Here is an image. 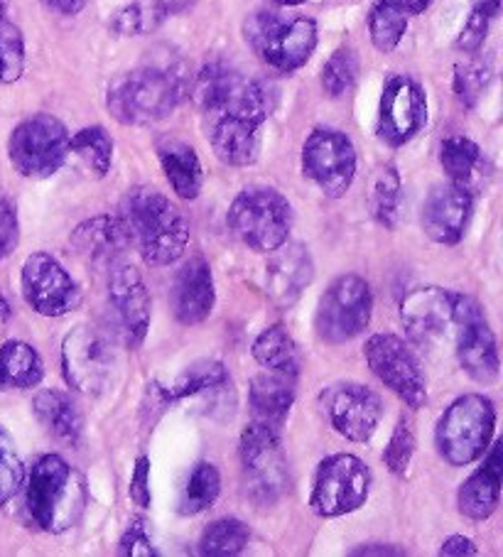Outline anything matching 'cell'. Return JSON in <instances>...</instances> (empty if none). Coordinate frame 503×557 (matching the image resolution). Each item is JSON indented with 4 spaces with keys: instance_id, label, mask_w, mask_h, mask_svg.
Returning <instances> with one entry per match:
<instances>
[{
    "instance_id": "d6a6232c",
    "label": "cell",
    "mask_w": 503,
    "mask_h": 557,
    "mask_svg": "<svg viewBox=\"0 0 503 557\" xmlns=\"http://www.w3.org/2000/svg\"><path fill=\"white\" fill-rule=\"evenodd\" d=\"M408 33V8L405 0H376L369 15V35L379 52L389 54Z\"/></svg>"
},
{
    "instance_id": "7a4b0ae2",
    "label": "cell",
    "mask_w": 503,
    "mask_h": 557,
    "mask_svg": "<svg viewBox=\"0 0 503 557\" xmlns=\"http://www.w3.org/2000/svg\"><path fill=\"white\" fill-rule=\"evenodd\" d=\"M187 94V66L160 57L115 76L106 91V109L123 126H152L172 116Z\"/></svg>"
},
{
    "instance_id": "c3c4849f",
    "label": "cell",
    "mask_w": 503,
    "mask_h": 557,
    "mask_svg": "<svg viewBox=\"0 0 503 557\" xmlns=\"http://www.w3.org/2000/svg\"><path fill=\"white\" fill-rule=\"evenodd\" d=\"M477 553H479L477 545L464 535H452L440 547V555H447V557H464V555H477Z\"/></svg>"
},
{
    "instance_id": "db71d44e",
    "label": "cell",
    "mask_w": 503,
    "mask_h": 557,
    "mask_svg": "<svg viewBox=\"0 0 503 557\" xmlns=\"http://www.w3.org/2000/svg\"><path fill=\"white\" fill-rule=\"evenodd\" d=\"M432 0H405V8H408V15H420L430 8Z\"/></svg>"
},
{
    "instance_id": "83f0119b",
    "label": "cell",
    "mask_w": 503,
    "mask_h": 557,
    "mask_svg": "<svg viewBox=\"0 0 503 557\" xmlns=\"http://www.w3.org/2000/svg\"><path fill=\"white\" fill-rule=\"evenodd\" d=\"M226 386H231V379L224 369V363L214 361V359H201L182 371L172 386H168V388H160V386L150 388L148 386V388L155 396V400H158L162 408H168L177 400L195 398V396H201V393L224 391Z\"/></svg>"
},
{
    "instance_id": "52a82bcc",
    "label": "cell",
    "mask_w": 503,
    "mask_h": 557,
    "mask_svg": "<svg viewBox=\"0 0 503 557\" xmlns=\"http://www.w3.org/2000/svg\"><path fill=\"white\" fill-rule=\"evenodd\" d=\"M295 211L273 187H246L229 209V228L256 253H273L293 232Z\"/></svg>"
},
{
    "instance_id": "ab89813d",
    "label": "cell",
    "mask_w": 503,
    "mask_h": 557,
    "mask_svg": "<svg viewBox=\"0 0 503 557\" xmlns=\"http://www.w3.org/2000/svg\"><path fill=\"white\" fill-rule=\"evenodd\" d=\"M25 72V40L21 27L0 15V86L15 84Z\"/></svg>"
},
{
    "instance_id": "6da1fadb",
    "label": "cell",
    "mask_w": 503,
    "mask_h": 557,
    "mask_svg": "<svg viewBox=\"0 0 503 557\" xmlns=\"http://www.w3.org/2000/svg\"><path fill=\"white\" fill-rule=\"evenodd\" d=\"M192 96L214 156L231 168L254 165L273 106L266 86L224 62H209L197 74Z\"/></svg>"
},
{
    "instance_id": "11a10c76",
    "label": "cell",
    "mask_w": 503,
    "mask_h": 557,
    "mask_svg": "<svg viewBox=\"0 0 503 557\" xmlns=\"http://www.w3.org/2000/svg\"><path fill=\"white\" fill-rule=\"evenodd\" d=\"M270 3L278 8H293V5H303L305 0H270Z\"/></svg>"
},
{
    "instance_id": "7dc6e473",
    "label": "cell",
    "mask_w": 503,
    "mask_h": 557,
    "mask_svg": "<svg viewBox=\"0 0 503 557\" xmlns=\"http://www.w3.org/2000/svg\"><path fill=\"white\" fill-rule=\"evenodd\" d=\"M128 496L135 506L148 508L152 504V494H150V459L140 455L135 459V469L131 476V486H128Z\"/></svg>"
},
{
    "instance_id": "ba28073f",
    "label": "cell",
    "mask_w": 503,
    "mask_h": 557,
    "mask_svg": "<svg viewBox=\"0 0 503 557\" xmlns=\"http://www.w3.org/2000/svg\"><path fill=\"white\" fill-rule=\"evenodd\" d=\"M70 131L50 113H35L13 128L8 138L11 165L27 180L57 175L70 158Z\"/></svg>"
},
{
    "instance_id": "836d02e7",
    "label": "cell",
    "mask_w": 503,
    "mask_h": 557,
    "mask_svg": "<svg viewBox=\"0 0 503 557\" xmlns=\"http://www.w3.org/2000/svg\"><path fill=\"white\" fill-rule=\"evenodd\" d=\"M401 195H403L401 172L389 162V165H383L379 172H376L371 182V191H369L371 216L379 221L381 226L385 228L395 226V219H398V209H401Z\"/></svg>"
},
{
    "instance_id": "e0dca14e",
    "label": "cell",
    "mask_w": 503,
    "mask_h": 557,
    "mask_svg": "<svg viewBox=\"0 0 503 557\" xmlns=\"http://www.w3.org/2000/svg\"><path fill=\"white\" fill-rule=\"evenodd\" d=\"M428 123V96L422 86L405 74H393L383 84L376 133L391 148L410 143Z\"/></svg>"
},
{
    "instance_id": "2e32d148",
    "label": "cell",
    "mask_w": 503,
    "mask_h": 557,
    "mask_svg": "<svg viewBox=\"0 0 503 557\" xmlns=\"http://www.w3.org/2000/svg\"><path fill=\"white\" fill-rule=\"evenodd\" d=\"M329 425L352 442H369L383 420V400L376 391L356 381H340L319 396Z\"/></svg>"
},
{
    "instance_id": "f546056e",
    "label": "cell",
    "mask_w": 503,
    "mask_h": 557,
    "mask_svg": "<svg viewBox=\"0 0 503 557\" xmlns=\"http://www.w3.org/2000/svg\"><path fill=\"white\" fill-rule=\"evenodd\" d=\"M250 351H254V359L268 373L297 381L299 369H303V359H299V349L293 334L283 324H273L260 332Z\"/></svg>"
},
{
    "instance_id": "5bb4252c",
    "label": "cell",
    "mask_w": 503,
    "mask_h": 557,
    "mask_svg": "<svg viewBox=\"0 0 503 557\" xmlns=\"http://www.w3.org/2000/svg\"><path fill=\"white\" fill-rule=\"evenodd\" d=\"M364 357L373 376L405 406L418 410L428 403V379H425L422 363L398 334H373L366 342Z\"/></svg>"
},
{
    "instance_id": "816d5d0a",
    "label": "cell",
    "mask_w": 503,
    "mask_h": 557,
    "mask_svg": "<svg viewBox=\"0 0 503 557\" xmlns=\"http://www.w3.org/2000/svg\"><path fill=\"white\" fill-rule=\"evenodd\" d=\"M352 555H403V550L393 545H364L352 550Z\"/></svg>"
},
{
    "instance_id": "60d3db41",
    "label": "cell",
    "mask_w": 503,
    "mask_h": 557,
    "mask_svg": "<svg viewBox=\"0 0 503 557\" xmlns=\"http://www.w3.org/2000/svg\"><path fill=\"white\" fill-rule=\"evenodd\" d=\"M25 486V465L17 455L13 437L8 435L5 428H0V506L21 494Z\"/></svg>"
},
{
    "instance_id": "7c38bea8",
    "label": "cell",
    "mask_w": 503,
    "mask_h": 557,
    "mask_svg": "<svg viewBox=\"0 0 503 557\" xmlns=\"http://www.w3.org/2000/svg\"><path fill=\"white\" fill-rule=\"evenodd\" d=\"M371 492V472L356 455H332L319 462L309 508L319 518L359 511Z\"/></svg>"
},
{
    "instance_id": "5b68a950",
    "label": "cell",
    "mask_w": 503,
    "mask_h": 557,
    "mask_svg": "<svg viewBox=\"0 0 503 557\" xmlns=\"http://www.w3.org/2000/svg\"><path fill=\"white\" fill-rule=\"evenodd\" d=\"M244 40L270 70L293 74L317 50V23L307 15L258 11L246 17Z\"/></svg>"
},
{
    "instance_id": "f1b7e54d",
    "label": "cell",
    "mask_w": 503,
    "mask_h": 557,
    "mask_svg": "<svg viewBox=\"0 0 503 557\" xmlns=\"http://www.w3.org/2000/svg\"><path fill=\"white\" fill-rule=\"evenodd\" d=\"M248 403L254 410V420L266 422V425L283 428L290 416V408L295 403V381L275 373H260L250 381Z\"/></svg>"
},
{
    "instance_id": "d6986e66",
    "label": "cell",
    "mask_w": 503,
    "mask_h": 557,
    "mask_svg": "<svg viewBox=\"0 0 503 557\" xmlns=\"http://www.w3.org/2000/svg\"><path fill=\"white\" fill-rule=\"evenodd\" d=\"M109 310L125 347L138 349L150 330L152 302L138 268L119 263L109 275Z\"/></svg>"
},
{
    "instance_id": "8d00e7d4",
    "label": "cell",
    "mask_w": 503,
    "mask_h": 557,
    "mask_svg": "<svg viewBox=\"0 0 503 557\" xmlns=\"http://www.w3.org/2000/svg\"><path fill=\"white\" fill-rule=\"evenodd\" d=\"M221 492V474L211 462H199L189 472V479L180 496V513L182 516H197L207 508L214 506Z\"/></svg>"
},
{
    "instance_id": "b9f144b4",
    "label": "cell",
    "mask_w": 503,
    "mask_h": 557,
    "mask_svg": "<svg viewBox=\"0 0 503 557\" xmlns=\"http://www.w3.org/2000/svg\"><path fill=\"white\" fill-rule=\"evenodd\" d=\"M491 84V66L481 60H467L454 66V94L462 106L474 109L489 89Z\"/></svg>"
},
{
    "instance_id": "484cf974",
    "label": "cell",
    "mask_w": 503,
    "mask_h": 557,
    "mask_svg": "<svg viewBox=\"0 0 503 557\" xmlns=\"http://www.w3.org/2000/svg\"><path fill=\"white\" fill-rule=\"evenodd\" d=\"M35 418L50 432L54 440L64 442L66 447H79L84 442L86 422L79 406H76L70 393L60 388L40 391L33 400Z\"/></svg>"
},
{
    "instance_id": "d4e9b609",
    "label": "cell",
    "mask_w": 503,
    "mask_h": 557,
    "mask_svg": "<svg viewBox=\"0 0 503 557\" xmlns=\"http://www.w3.org/2000/svg\"><path fill=\"white\" fill-rule=\"evenodd\" d=\"M503 482V442H493L483 453V465L459 486L457 506L469 521H487L501 504Z\"/></svg>"
},
{
    "instance_id": "44dd1931",
    "label": "cell",
    "mask_w": 503,
    "mask_h": 557,
    "mask_svg": "<svg viewBox=\"0 0 503 557\" xmlns=\"http://www.w3.org/2000/svg\"><path fill=\"white\" fill-rule=\"evenodd\" d=\"M471 211L474 191L467 187L454 185V182L434 187L420 211L422 232L434 244L457 246L467 234Z\"/></svg>"
},
{
    "instance_id": "9c48e42d",
    "label": "cell",
    "mask_w": 503,
    "mask_h": 557,
    "mask_svg": "<svg viewBox=\"0 0 503 557\" xmlns=\"http://www.w3.org/2000/svg\"><path fill=\"white\" fill-rule=\"evenodd\" d=\"M62 371L66 383L84 396H103L115 383L119 351L111 337L96 326L79 324L62 342Z\"/></svg>"
},
{
    "instance_id": "30bf717a",
    "label": "cell",
    "mask_w": 503,
    "mask_h": 557,
    "mask_svg": "<svg viewBox=\"0 0 503 557\" xmlns=\"http://www.w3.org/2000/svg\"><path fill=\"white\" fill-rule=\"evenodd\" d=\"M238 455L248 496L263 506L278 502L287 486V462L280 430L250 420L241 432Z\"/></svg>"
},
{
    "instance_id": "ee69618b",
    "label": "cell",
    "mask_w": 503,
    "mask_h": 557,
    "mask_svg": "<svg viewBox=\"0 0 503 557\" xmlns=\"http://www.w3.org/2000/svg\"><path fill=\"white\" fill-rule=\"evenodd\" d=\"M119 555L123 557H158L160 550L155 547L148 535V525L143 518H133L131 525L125 528V533L119 541Z\"/></svg>"
},
{
    "instance_id": "7402d4cb",
    "label": "cell",
    "mask_w": 503,
    "mask_h": 557,
    "mask_svg": "<svg viewBox=\"0 0 503 557\" xmlns=\"http://www.w3.org/2000/svg\"><path fill=\"white\" fill-rule=\"evenodd\" d=\"M315 281V261L303 244H283L266 268V293L278 310H290Z\"/></svg>"
},
{
    "instance_id": "d590c367",
    "label": "cell",
    "mask_w": 503,
    "mask_h": 557,
    "mask_svg": "<svg viewBox=\"0 0 503 557\" xmlns=\"http://www.w3.org/2000/svg\"><path fill=\"white\" fill-rule=\"evenodd\" d=\"M70 156L79 158L82 165L96 177H106L113 162V140L101 126L82 128L70 138Z\"/></svg>"
},
{
    "instance_id": "bcb514c9",
    "label": "cell",
    "mask_w": 503,
    "mask_h": 557,
    "mask_svg": "<svg viewBox=\"0 0 503 557\" xmlns=\"http://www.w3.org/2000/svg\"><path fill=\"white\" fill-rule=\"evenodd\" d=\"M489 25H491V21L487 15L471 11L467 23H464V27H462L459 37H457V50L464 54H477L483 47V42H487Z\"/></svg>"
},
{
    "instance_id": "ffe728a7",
    "label": "cell",
    "mask_w": 503,
    "mask_h": 557,
    "mask_svg": "<svg viewBox=\"0 0 503 557\" xmlns=\"http://www.w3.org/2000/svg\"><path fill=\"white\" fill-rule=\"evenodd\" d=\"M454 300L457 293L444 290V287H415L401 302V322L408 337L428 347L440 342L454 330Z\"/></svg>"
},
{
    "instance_id": "f907efd6",
    "label": "cell",
    "mask_w": 503,
    "mask_h": 557,
    "mask_svg": "<svg viewBox=\"0 0 503 557\" xmlns=\"http://www.w3.org/2000/svg\"><path fill=\"white\" fill-rule=\"evenodd\" d=\"M471 11L487 15L489 21L499 17L501 13V0H471Z\"/></svg>"
},
{
    "instance_id": "1f68e13d",
    "label": "cell",
    "mask_w": 503,
    "mask_h": 557,
    "mask_svg": "<svg viewBox=\"0 0 503 557\" xmlns=\"http://www.w3.org/2000/svg\"><path fill=\"white\" fill-rule=\"evenodd\" d=\"M440 165L450 182L474 191V182L483 165V152L467 136H450L440 143Z\"/></svg>"
},
{
    "instance_id": "4316f807",
    "label": "cell",
    "mask_w": 503,
    "mask_h": 557,
    "mask_svg": "<svg viewBox=\"0 0 503 557\" xmlns=\"http://www.w3.org/2000/svg\"><path fill=\"white\" fill-rule=\"evenodd\" d=\"M155 150L172 191L180 199H197L205 187V168L197 150L180 138H162Z\"/></svg>"
},
{
    "instance_id": "9f6ffc18",
    "label": "cell",
    "mask_w": 503,
    "mask_h": 557,
    "mask_svg": "<svg viewBox=\"0 0 503 557\" xmlns=\"http://www.w3.org/2000/svg\"><path fill=\"white\" fill-rule=\"evenodd\" d=\"M0 15H5V0H0Z\"/></svg>"
},
{
    "instance_id": "cb8c5ba5",
    "label": "cell",
    "mask_w": 503,
    "mask_h": 557,
    "mask_svg": "<svg viewBox=\"0 0 503 557\" xmlns=\"http://www.w3.org/2000/svg\"><path fill=\"white\" fill-rule=\"evenodd\" d=\"M72 248L84 263L111 271L123 261L133 244L121 216L101 214L74 228Z\"/></svg>"
},
{
    "instance_id": "74e56055",
    "label": "cell",
    "mask_w": 503,
    "mask_h": 557,
    "mask_svg": "<svg viewBox=\"0 0 503 557\" xmlns=\"http://www.w3.org/2000/svg\"><path fill=\"white\" fill-rule=\"evenodd\" d=\"M170 17L164 0H133V3L123 5L121 11H115L111 17L113 33L133 37L152 33L155 27H160Z\"/></svg>"
},
{
    "instance_id": "e575fe53",
    "label": "cell",
    "mask_w": 503,
    "mask_h": 557,
    "mask_svg": "<svg viewBox=\"0 0 503 557\" xmlns=\"http://www.w3.org/2000/svg\"><path fill=\"white\" fill-rule=\"evenodd\" d=\"M250 531L238 518H219L209 523L199 537V555L205 557H234L246 550Z\"/></svg>"
},
{
    "instance_id": "4dcf8cb0",
    "label": "cell",
    "mask_w": 503,
    "mask_h": 557,
    "mask_svg": "<svg viewBox=\"0 0 503 557\" xmlns=\"http://www.w3.org/2000/svg\"><path fill=\"white\" fill-rule=\"evenodd\" d=\"M45 376L42 357L35 347L11 339L0 347V391L35 388Z\"/></svg>"
},
{
    "instance_id": "f6af8a7d",
    "label": "cell",
    "mask_w": 503,
    "mask_h": 557,
    "mask_svg": "<svg viewBox=\"0 0 503 557\" xmlns=\"http://www.w3.org/2000/svg\"><path fill=\"white\" fill-rule=\"evenodd\" d=\"M21 244V221L11 199L0 197V261L11 256Z\"/></svg>"
},
{
    "instance_id": "8992f818",
    "label": "cell",
    "mask_w": 503,
    "mask_h": 557,
    "mask_svg": "<svg viewBox=\"0 0 503 557\" xmlns=\"http://www.w3.org/2000/svg\"><path fill=\"white\" fill-rule=\"evenodd\" d=\"M493 430H496L493 400L483 393H464L440 416L434 428V445L447 465L469 467L489 449Z\"/></svg>"
},
{
    "instance_id": "603a6c76",
    "label": "cell",
    "mask_w": 503,
    "mask_h": 557,
    "mask_svg": "<svg viewBox=\"0 0 503 557\" xmlns=\"http://www.w3.org/2000/svg\"><path fill=\"white\" fill-rule=\"evenodd\" d=\"M172 312L175 320L185 326H195L209 320L214 312L217 290H214V275H211V265L201 256L189 258V261L180 268L170 290Z\"/></svg>"
},
{
    "instance_id": "4fadbf2b",
    "label": "cell",
    "mask_w": 503,
    "mask_h": 557,
    "mask_svg": "<svg viewBox=\"0 0 503 557\" xmlns=\"http://www.w3.org/2000/svg\"><path fill=\"white\" fill-rule=\"evenodd\" d=\"M452 334L462 371L479 386H493L501 376L496 337H493L483 307L471 295L457 293Z\"/></svg>"
},
{
    "instance_id": "3957f363",
    "label": "cell",
    "mask_w": 503,
    "mask_h": 557,
    "mask_svg": "<svg viewBox=\"0 0 503 557\" xmlns=\"http://www.w3.org/2000/svg\"><path fill=\"white\" fill-rule=\"evenodd\" d=\"M119 216L128 228L131 244L152 268L172 265L189 246V226L182 211L155 187L138 185L121 199Z\"/></svg>"
},
{
    "instance_id": "f5cc1de1",
    "label": "cell",
    "mask_w": 503,
    "mask_h": 557,
    "mask_svg": "<svg viewBox=\"0 0 503 557\" xmlns=\"http://www.w3.org/2000/svg\"><path fill=\"white\" fill-rule=\"evenodd\" d=\"M195 3H197V0H164V5H168L170 15H175V13L187 11V8H192V5H195Z\"/></svg>"
},
{
    "instance_id": "7bdbcfd3",
    "label": "cell",
    "mask_w": 503,
    "mask_h": 557,
    "mask_svg": "<svg viewBox=\"0 0 503 557\" xmlns=\"http://www.w3.org/2000/svg\"><path fill=\"white\" fill-rule=\"evenodd\" d=\"M415 455V428L410 418H401L395 425L389 447L383 453V462L389 467V472L395 476L408 474V467Z\"/></svg>"
},
{
    "instance_id": "681fc988",
    "label": "cell",
    "mask_w": 503,
    "mask_h": 557,
    "mask_svg": "<svg viewBox=\"0 0 503 557\" xmlns=\"http://www.w3.org/2000/svg\"><path fill=\"white\" fill-rule=\"evenodd\" d=\"M42 3L60 15H76L86 8V0H42Z\"/></svg>"
},
{
    "instance_id": "f35d334b",
    "label": "cell",
    "mask_w": 503,
    "mask_h": 557,
    "mask_svg": "<svg viewBox=\"0 0 503 557\" xmlns=\"http://www.w3.org/2000/svg\"><path fill=\"white\" fill-rule=\"evenodd\" d=\"M356 79H359V54H356L354 47L342 45L322 66V89L332 99H340V96L354 89Z\"/></svg>"
},
{
    "instance_id": "8fae6325",
    "label": "cell",
    "mask_w": 503,
    "mask_h": 557,
    "mask_svg": "<svg viewBox=\"0 0 503 557\" xmlns=\"http://www.w3.org/2000/svg\"><path fill=\"white\" fill-rule=\"evenodd\" d=\"M373 293L361 275L346 273L319 297L315 330L327 344H346L361 337L371 322Z\"/></svg>"
},
{
    "instance_id": "ac0fdd59",
    "label": "cell",
    "mask_w": 503,
    "mask_h": 557,
    "mask_svg": "<svg viewBox=\"0 0 503 557\" xmlns=\"http://www.w3.org/2000/svg\"><path fill=\"white\" fill-rule=\"evenodd\" d=\"M21 287L25 302L42 317H62L82 302L79 285L54 256L37 251L25 258Z\"/></svg>"
},
{
    "instance_id": "277c9868",
    "label": "cell",
    "mask_w": 503,
    "mask_h": 557,
    "mask_svg": "<svg viewBox=\"0 0 503 557\" xmlns=\"http://www.w3.org/2000/svg\"><path fill=\"white\" fill-rule=\"evenodd\" d=\"M89 492L84 476L60 455H42L27 474L25 506L37 528L60 535L86 511Z\"/></svg>"
},
{
    "instance_id": "9a60e30c",
    "label": "cell",
    "mask_w": 503,
    "mask_h": 557,
    "mask_svg": "<svg viewBox=\"0 0 503 557\" xmlns=\"http://www.w3.org/2000/svg\"><path fill=\"white\" fill-rule=\"evenodd\" d=\"M303 175L329 199H342L356 177L352 138L334 128H315L303 146Z\"/></svg>"
}]
</instances>
